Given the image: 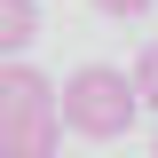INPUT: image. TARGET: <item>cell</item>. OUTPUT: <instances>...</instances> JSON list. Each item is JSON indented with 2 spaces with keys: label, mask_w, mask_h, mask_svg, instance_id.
I'll use <instances>...</instances> for the list:
<instances>
[{
  "label": "cell",
  "mask_w": 158,
  "mask_h": 158,
  "mask_svg": "<svg viewBox=\"0 0 158 158\" xmlns=\"http://www.w3.org/2000/svg\"><path fill=\"white\" fill-rule=\"evenodd\" d=\"M150 158H158V142H150Z\"/></svg>",
  "instance_id": "obj_6"
},
{
  "label": "cell",
  "mask_w": 158,
  "mask_h": 158,
  "mask_svg": "<svg viewBox=\"0 0 158 158\" xmlns=\"http://www.w3.org/2000/svg\"><path fill=\"white\" fill-rule=\"evenodd\" d=\"M135 95L142 111H158V40H142V56H135Z\"/></svg>",
  "instance_id": "obj_4"
},
{
  "label": "cell",
  "mask_w": 158,
  "mask_h": 158,
  "mask_svg": "<svg viewBox=\"0 0 158 158\" xmlns=\"http://www.w3.org/2000/svg\"><path fill=\"white\" fill-rule=\"evenodd\" d=\"M63 127L87 142H118L127 127L142 118V95H135V71H111V63H79L71 79H63Z\"/></svg>",
  "instance_id": "obj_1"
},
{
  "label": "cell",
  "mask_w": 158,
  "mask_h": 158,
  "mask_svg": "<svg viewBox=\"0 0 158 158\" xmlns=\"http://www.w3.org/2000/svg\"><path fill=\"white\" fill-rule=\"evenodd\" d=\"M32 40H40V0H0V63H24Z\"/></svg>",
  "instance_id": "obj_3"
},
{
  "label": "cell",
  "mask_w": 158,
  "mask_h": 158,
  "mask_svg": "<svg viewBox=\"0 0 158 158\" xmlns=\"http://www.w3.org/2000/svg\"><path fill=\"white\" fill-rule=\"evenodd\" d=\"M56 103H63V87H48V71H32V63H0V127L48 118Z\"/></svg>",
  "instance_id": "obj_2"
},
{
  "label": "cell",
  "mask_w": 158,
  "mask_h": 158,
  "mask_svg": "<svg viewBox=\"0 0 158 158\" xmlns=\"http://www.w3.org/2000/svg\"><path fill=\"white\" fill-rule=\"evenodd\" d=\"M87 8H95V16H142L150 0H87Z\"/></svg>",
  "instance_id": "obj_5"
}]
</instances>
